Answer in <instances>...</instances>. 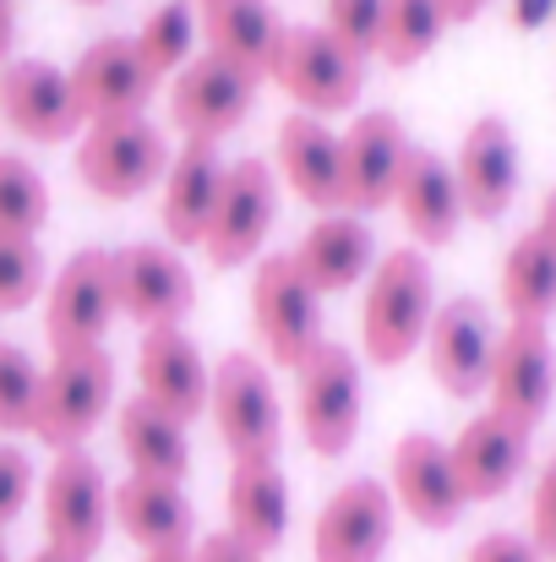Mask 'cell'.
Wrapping results in <instances>:
<instances>
[{
	"instance_id": "obj_28",
	"label": "cell",
	"mask_w": 556,
	"mask_h": 562,
	"mask_svg": "<svg viewBox=\"0 0 556 562\" xmlns=\"http://www.w3.org/2000/svg\"><path fill=\"white\" fill-rule=\"evenodd\" d=\"M115 525L126 541H137L143 552H181L196 547V508L175 481H148V475H126L115 486Z\"/></svg>"
},
{
	"instance_id": "obj_40",
	"label": "cell",
	"mask_w": 556,
	"mask_h": 562,
	"mask_svg": "<svg viewBox=\"0 0 556 562\" xmlns=\"http://www.w3.org/2000/svg\"><path fill=\"white\" fill-rule=\"evenodd\" d=\"M464 562H546V552L530 541V536H513V530H491L469 547Z\"/></svg>"
},
{
	"instance_id": "obj_26",
	"label": "cell",
	"mask_w": 556,
	"mask_h": 562,
	"mask_svg": "<svg viewBox=\"0 0 556 562\" xmlns=\"http://www.w3.org/2000/svg\"><path fill=\"white\" fill-rule=\"evenodd\" d=\"M196 5H202L196 27L207 38V55H218L235 71L268 82L279 38H284V22H279L273 0H196Z\"/></svg>"
},
{
	"instance_id": "obj_49",
	"label": "cell",
	"mask_w": 556,
	"mask_h": 562,
	"mask_svg": "<svg viewBox=\"0 0 556 562\" xmlns=\"http://www.w3.org/2000/svg\"><path fill=\"white\" fill-rule=\"evenodd\" d=\"M552 5H556V0H552Z\"/></svg>"
},
{
	"instance_id": "obj_46",
	"label": "cell",
	"mask_w": 556,
	"mask_h": 562,
	"mask_svg": "<svg viewBox=\"0 0 556 562\" xmlns=\"http://www.w3.org/2000/svg\"><path fill=\"white\" fill-rule=\"evenodd\" d=\"M27 562H77V558H66V552H55V547H44V552H33Z\"/></svg>"
},
{
	"instance_id": "obj_8",
	"label": "cell",
	"mask_w": 556,
	"mask_h": 562,
	"mask_svg": "<svg viewBox=\"0 0 556 562\" xmlns=\"http://www.w3.org/2000/svg\"><path fill=\"white\" fill-rule=\"evenodd\" d=\"M207 415L218 426V442L229 448V459H279L284 442V404L273 372L257 356H224L213 367V398Z\"/></svg>"
},
{
	"instance_id": "obj_6",
	"label": "cell",
	"mask_w": 556,
	"mask_h": 562,
	"mask_svg": "<svg viewBox=\"0 0 556 562\" xmlns=\"http://www.w3.org/2000/svg\"><path fill=\"white\" fill-rule=\"evenodd\" d=\"M115 404V361L104 350H71V356H55L44 367L38 382V409H33V437L49 448V453H66V448H82L99 420L110 415Z\"/></svg>"
},
{
	"instance_id": "obj_36",
	"label": "cell",
	"mask_w": 556,
	"mask_h": 562,
	"mask_svg": "<svg viewBox=\"0 0 556 562\" xmlns=\"http://www.w3.org/2000/svg\"><path fill=\"white\" fill-rule=\"evenodd\" d=\"M44 290V251L33 235H0V312L33 306Z\"/></svg>"
},
{
	"instance_id": "obj_25",
	"label": "cell",
	"mask_w": 556,
	"mask_h": 562,
	"mask_svg": "<svg viewBox=\"0 0 556 562\" xmlns=\"http://www.w3.org/2000/svg\"><path fill=\"white\" fill-rule=\"evenodd\" d=\"M290 257L317 284V295L328 301V295H344L361 279H371V268H376V235H371V224L361 213L339 207V213H322Z\"/></svg>"
},
{
	"instance_id": "obj_35",
	"label": "cell",
	"mask_w": 556,
	"mask_h": 562,
	"mask_svg": "<svg viewBox=\"0 0 556 562\" xmlns=\"http://www.w3.org/2000/svg\"><path fill=\"white\" fill-rule=\"evenodd\" d=\"M38 382H44V372L33 367V356L0 339V437L33 431V409H38Z\"/></svg>"
},
{
	"instance_id": "obj_24",
	"label": "cell",
	"mask_w": 556,
	"mask_h": 562,
	"mask_svg": "<svg viewBox=\"0 0 556 562\" xmlns=\"http://www.w3.org/2000/svg\"><path fill=\"white\" fill-rule=\"evenodd\" d=\"M229 536L251 552H279L290 536V481L279 459H235L229 492H224Z\"/></svg>"
},
{
	"instance_id": "obj_44",
	"label": "cell",
	"mask_w": 556,
	"mask_h": 562,
	"mask_svg": "<svg viewBox=\"0 0 556 562\" xmlns=\"http://www.w3.org/2000/svg\"><path fill=\"white\" fill-rule=\"evenodd\" d=\"M486 5H491V0H447V11H453V27H458V22H475Z\"/></svg>"
},
{
	"instance_id": "obj_27",
	"label": "cell",
	"mask_w": 556,
	"mask_h": 562,
	"mask_svg": "<svg viewBox=\"0 0 556 562\" xmlns=\"http://www.w3.org/2000/svg\"><path fill=\"white\" fill-rule=\"evenodd\" d=\"M393 207L404 213V229L420 251H436L458 235L464 224V196H458V176L442 154L431 148H415L409 165H404V181H398V196Z\"/></svg>"
},
{
	"instance_id": "obj_10",
	"label": "cell",
	"mask_w": 556,
	"mask_h": 562,
	"mask_svg": "<svg viewBox=\"0 0 556 562\" xmlns=\"http://www.w3.org/2000/svg\"><path fill=\"white\" fill-rule=\"evenodd\" d=\"M486 398L519 431H530V437L541 431V420L552 415L556 398V339L546 323H508L502 328Z\"/></svg>"
},
{
	"instance_id": "obj_13",
	"label": "cell",
	"mask_w": 556,
	"mask_h": 562,
	"mask_svg": "<svg viewBox=\"0 0 556 562\" xmlns=\"http://www.w3.org/2000/svg\"><path fill=\"white\" fill-rule=\"evenodd\" d=\"M115 301H121V317H132L143 334L181 328L185 312L196 306V279L175 246L137 240L115 251Z\"/></svg>"
},
{
	"instance_id": "obj_4",
	"label": "cell",
	"mask_w": 556,
	"mask_h": 562,
	"mask_svg": "<svg viewBox=\"0 0 556 562\" xmlns=\"http://www.w3.org/2000/svg\"><path fill=\"white\" fill-rule=\"evenodd\" d=\"M268 82H279L300 115L328 121V115L355 110V99L366 88V60L322 27H284Z\"/></svg>"
},
{
	"instance_id": "obj_33",
	"label": "cell",
	"mask_w": 556,
	"mask_h": 562,
	"mask_svg": "<svg viewBox=\"0 0 556 562\" xmlns=\"http://www.w3.org/2000/svg\"><path fill=\"white\" fill-rule=\"evenodd\" d=\"M137 55L148 60V71L164 82V77H175L185 60H191V44H196V16H191V5L185 0H164L137 33Z\"/></svg>"
},
{
	"instance_id": "obj_43",
	"label": "cell",
	"mask_w": 556,
	"mask_h": 562,
	"mask_svg": "<svg viewBox=\"0 0 556 562\" xmlns=\"http://www.w3.org/2000/svg\"><path fill=\"white\" fill-rule=\"evenodd\" d=\"M535 229H541V235H546V240L556 246V187L546 191V202H541V218H535Z\"/></svg>"
},
{
	"instance_id": "obj_32",
	"label": "cell",
	"mask_w": 556,
	"mask_h": 562,
	"mask_svg": "<svg viewBox=\"0 0 556 562\" xmlns=\"http://www.w3.org/2000/svg\"><path fill=\"white\" fill-rule=\"evenodd\" d=\"M447 27H453L447 0H382L376 60L393 66V71H409V66H420V60L442 44Z\"/></svg>"
},
{
	"instance_id": "obj_21",
	"label": "cell",
	"mask_w": 556,
	"mask_h": 562,
	"mask_svg": "<svg viewBox=\"0 0 556 562\" xmlns=\"http://www.w3.org/2000/svg\"><path fill=\"white\" fill-rule=\"evenodd\" d=\"M137 393L175 420H202L213 398V372L185 328H148L137 350Z\"/></svg>"
},
{
	"instance_id": "obj_48",
	"label": "cell",
	"mask_w": 556,
	"mask_h": 562,
	"mask_svg": "<svg viewBox=\"0 0 556 562\" xmlns=\"http://www.w3.org/2000/svg\"><path fill=\"white\" fill-rule=\"evenodd\" d=\"M77 5H104V0H77Z\"/></svg>"
},
{
	"instance_id": "obj_16",
	"label": "cell",
	"mask_w": 556,
	"mask_h": 562,
	"mask_svg": "<svg viewBox=\"0 0 556 562\" xmlns=\"http://www.w3.org/2000/svg\"><path fill=\"white\" fill-rule=\"evenodd\" d=\"M71 93H77V110H82L88 126L132 121V115H148V104L159 93V77L137 55V38H99V44H88L77 55Z\"/></svg>"
},
{
	"instance_id": "obj_39",
	"label": "cell",
	"mask_w": 556,
	"mask_h": 562,
	"mask_svg": "<svg viewBox=\"0 0 556 562\" xmlns=\"http://www.w3.org/2000/svg\"><path fill=\"white\" fill-rule=\"evenodd\" d=\"M530 541L556 558V453L546 459L541 481H535V497H530Z\"/></svg>"
},
{
	"instance_id": "obj_34",
	"label": "cell",
	"mask_w": 556,
	"mask_h": 562,
	"mask_svg": "<svg viewBox=\"0 0 556 562\" xmlns=\"http://www.w3.org/2000/svg\"><path fill=\"white\" fill-rule=\"evenodd\" d=\"M49 224V187L44 176L16 159V154H0V235H33Z\"/></svg>"
},
{
	"instance_id": "obj_47",
	"label": "cell",
	"mask_w": 556,
	"mask_h": 562,
	"mask_svg": "<svg viewBox=\"0 0 556 562\" xmlns=\"http://www.w3.org/2000/svg\"><path fill=\"white\" fill-rule=\"evenodd\" d=\"M0 562H11V552H5V536H0Z\"/></svg>"
},
{
	"instance_id": "obj_2",
	"label": "cell",
	"mask_w": 556,
	"mask_h": 562,
	"mask_svg": "<svg viewBox=\"0 0 556 562\" xmlns=\"http://www.w3.org/2000/svg\"><path fill=\"white\" fill-rule=\"evenodd\" d=\"M251 323H257L262 356L279 372H300L328 345V334H322V295L295 268L290 251L257 262V273H251Z\"/></svg>"
},
{
	"instance_id": "obj_14",
	"label": "cell",
	"mask_w": 556,
	"mask_h": 562,
	"mask_svg": "<svg viewBox=\"0 0 556 562\" xmlns=\"http://www.w3.org/2000/svg\"><path fill=\"white\" fill-rule=\"evenodd\" d=\"M393 519L398 503L382 481H344L311 525V562H382L393 547Z\"/></svg>"
},
{
	"instance_id": "obj_30",
	"label": "cell",
	"mask_w": 556,
	"mask_h": 562,
	"mask_svg": "<svg viewBox=\"0 0 556 562\" xmlns=\"http://www.w3.org/2000/svg\"><path fill=\"white\" fill-rule=\"evenodd\" d=\"M185 431H191L185 420L164 415L143 393L126 398L121 415H115V442H121L132 475H148V481H175V486H185V475H191V437Z\"/></svg>"
},
{
	"instance_id": "obj_37",
	"label": "cell",
	"mask_w": 556,
	"mask_h": 562,
	"mask_svg": "<svg viewBox=\"0 0 556 562\" xmlns=\"http://www.w3.org/2000/svg\"><path fill=\"white\" fill-rule=\"evenodd\" d=\"M322 33H333L344 49L371 60L382 33V0H322Z\"/></svg>"
},
{
	"instance_id": "obj_31",
	"label": "cell",
	"mask_w": 556,
	"mask_h": 562,
	"mask_svg": "<svg viewBox=\"0 0 556 562\" xmlns=\"http://www.w3.org/2000/svg\"><path fill=\"white\" fill-rule=\"evenodd\" d=\"M497 295H502L508 323H552L556 317V246L541 229H524L508 246Z\"/></svg>"
},
{
	"instance_id": "obj_11",
	"label": "cell",
	"mask_w": 556,
	"mask_h": 562,
	"mask_svg": "<svg viewBox=\"0 0 556 562\" xmlns=\"http://www.w3.org/2000/svg\"><path fill=\"white\" fill-rule=\"evenodd\" d=\"M279 218V170L268 159H235L224 170V191H218V207H213V224L202 235V251L207 262L224 273V268H240L262 251L268 229Z\"/></svg>"
},
{
	"instance_id": "obj_20",
	"label": "cell",
	"mask_w": 556,
	"mask_h": 562,
	"mask_svg": "<svg viewBox=\"0 0 556 562\" xmlns=\"http://www.w3.org/2000/svg\"><path fill=\"white\" fill-rule=\"evenodd\" d=\"M0 115L11 132H22L33 143H66L88 126L77 110V93H71V71H60L49 60H5L0 66Z\"/></svg>"
},
{
	"instance_id": "obj_7",
	"label": "cell",
	"mask_w": 556,
	"mask_h": 562,
	"mask_svg": "<svg viewBox=\"0 0 556 562\" xmlns=\"http://www.w3.org/2000/svg\"><path fill=\"white\" fill-rule=\"evenodd\" d=\"M170 143L164 132L148 121V115H132V121H99V126H82V143H77V176L82 187L104 202H132L154 181L170 176Z\"/></svg>"
},
{
	"instance_id": "obj_12",
	"label": "cell",
	"mask_w": 556,
	"mask_h": 562,
	"mask_svg": "<svg viewBox=\"0 0 556 562\" xmlns=\"http://www.w3.org/2000/svg\"><path fill=\"white\" fill-rule=\"evenodd\" d=\"M257 88H262L257 77H246L229 60L202 49L170 82V126L181 132L185 143H218V137L246 126V115L257 104Z\"/></svg>"
},
{
	"instance_id": "obj_23",
	"label": "cell",
	"mask_w": 556,
	"mask_h": 562,
	"mask_svg": "<svg viewBox=\"0 0 556 562\" xmlns=\"http://www.w3.org/2000/svg\"><path fill=\"white\" fill-rule=\"evenodd\" d=\"M273 170L306 207H317V213H339L344 207V137L328 121L295 110L279 126Z\"/></svg>"
},
{
	"instance_id": "obj_5",
	"label": "cell",
	"mask_w": 556,
	"mask_h": 562,
	"mask_svg": "<svg viewBox=\"0 0 556 562\" xmlns=\"http://www.w3.org/2000/svg\"><path fill=\"white\" fill-rule=\"evenodd\" d=\"M115 525V486L104 481L99 459L88 448L55 453L44 475V547L77 562H93Z\"/></svg>"
},
{
	"instance_id": "obj_45",
	"label": "cell",
	"mask_w": 556,
	"mask_h": 562,
	"mask_svg": "<svg viewBox=\"0 0 556 562\" xmlns=\"http://www.w3.org/2000/svg\"><path fill=\"white\" fill-rule=\"evenodd\" d=\"M143 562H191V547H181V552H148Z\"/></svg>"
},
{
	"instance_id": "obj_42",
	"label": "cell",
	"mask_w": 556,
	"mask_h": 562,
	"mask_svg": "<svg viewBox=\"0 0 556 562\" xmlns=\"http://www.w3.org/2000/svg\"><path fill=\"white\" fill-rule=\"evenodd\" d=\"M11 49H16V11L11 0H0V66L11 60Z\"/></svg>"
},
{
	"instance_id": "obj_22",
	"label": "cell",
	"mask_w": 556,
	"mask_h": 562,
	"mask_svg": "<svg viewBox=\"0 0 556 562\" xmlns=\"http://www.w3.org/2000/svg\"><path fill=\"white\" fill-rule=\"evenodd\" d=\"M447 453H453L464 503H497L530 470V431H519L497 409H480L475 420L458 426V437L447 442Z\"/></svg>"
},
{
	"instance_id": "obj_17",
	"label": "cell",
	"mask_w": 556,
	"mask_h": 562,
	"mask_svg": "<svg viewBox=\"0 0 556 562\" xmlns=\"http://www.w3.org/2000/svg\"><path fill=\"white\" fill-rule=\"evenodd\" d=\"M409 154H415V143H409V132L393 110L355 115L350 132H344V207L361 213V218L393 207Z\"/></svg>"
},
{
	"instance_id": "obj_3",
	"label": "cell",
	"mask_w": 556,
	"mask_h": 562,
	"mask_svg": "<svg viewBox=\"0 0 556 562\" xmlns=\"http://www.w3.org/2000/svg\"><path fill=\"white\" fill-rule=\"evenodd\" d=\"M295 415H300V437L317 459H344L361 437L366 420V376L355 350L344 345H322L300 372H295Z\"/></svg>"
},
{
	"instance_id": "obj_19",
	"label": "cell",
	"mask_w": 556,
	"mask_h": 562,
	"mask_svg": "<svg viewBox=\"0 0 556 562\" xmlns=\"http://www.w3.org/2000/svg\"><path fill=\"white\" fill-rule=\"evenodd\" d=\"M453 176H458V196H464V213L491 224L513 207L519 196V176H524V159H519V137L502 115H480L469 121L458 154H453Z\"/></svg>"
},
{
	"instance_id": "obj_15",
	"label": "cell",
	"mask_w": 556,
	"mask_h": 562,
	"mask_svg": "<svg viewBox=\"0 0 556 562\" xmlns=\"http://www.w3.org/2000/svg\"><path fill=\"white\" fill-rule=\"evenodd\" d=\"M497 323L486 312V301L458 295L447 306H436L431 334H425V367L442 382V393L453 398H480L491 382V361H497Z\"/></svg>"
},
{
	"instance_id": "obj_29",
	"label": "cell",
	"mask_w": 556,
	"mask_h": 562,
	"mask_svg": "<svg viewBox=\"0 0 556 562\" xmlns=\"http://www.w3.org/2000/svg\"><path fill=\"white\" fill-rule=\"evenodd\" d=\"M224 159H218V143H185L181 154L170 159V176H164V240L185 251V246H202L207 224H213V207H218V191H224Z\"/></svg>"
},
{
	"instance_id": "obj_41",
	"label": "cell",
	"mask_w": 556,
	"mask_h": 562,
	"mask_svg": "<svg viewBox=\"0 0 556 562\" xmlns=\"http://www.w3.org/2000/svg\"><path fill=\"white\" fill-rule=\"evenodd\" d=\"M191 562H268V558L251 552V547H240L229 530H213V536H202V541L191 547Z\"/></svg>"
},
{
	"instance_id": "obj_38",
	"label": "cell",
	"mask_w": 556,
	"mask_h": 562,
	"mask_svg": "<svg viewBox=\"0 0 556 562\" xmlns=\"http://www.w3.org/2000/svg\"><path fill=\"white\" fill-rule=\"evenodd\" d=\"M27 497H33V459H27L22 448L0 442V536H5V525L27 508Z\"/></svg>"
},
{
	"instance_id": "obj_1",
	"label": "cell",
	"mask_w": 556,
	"mask_h": 562,
	"mask_svg": "<svg viewBox=\"0 0 556 562\" xmlns=\"http://www.w3.org/2000/svg\"><path fill=\"white\" fill-rule=\"evenodd\" d=\"M431 317H436V284H431L425 251H420V246L382 251L366 279V301H361V345H366V361L382 367V372L404 367V361L425 345Z\"/></svg>"
},
{
	"instance_id": "obj_9",
	"label": "cell",
	"mask_w": 556,
	"mask_h": 562,
	"mask_svg": "<svg viewBox=\"0 0 556 562\" xmlns=\"http://www.w3.org/2000/svg\"><path fill=\"white\" fill-rule=\"evenodd\" d=\"M121 317V301H115V251L104 246H82L49 284V301H44V339L55 356H71V350H104V334L110 323Z\"/></svg>"
},
{
	"instance_id": "obj_18",
	"label": "cell",
	"mask_w": 556,
	"mask_h": 562,
	"mask_svg": "<svg viewBox=\"0 0 556 562\" xmlns=\"http://www.w3.org/2000/svg\"><path fill=\"white\" fill-rule=\"evenodd\" d=\"M387 492L420 530H453L469 508L464 486H458V470H453V453L431 431H409L393 448V486Z\"/></svg>"
}]
</instances>
